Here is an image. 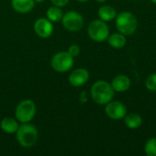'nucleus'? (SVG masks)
<instances>
[{"instance_id":"nucleus-14","label":"nucleus","mask_w":156,"mask_h":156,"mask_svg":"<svg viewBox=\"0 0 156 156\" xmlns=\"http://www.w3.org/2000/svg\"><path fill=\"white\" fill-rule=\"evenodd\" d=\"M98 16L100 19H101L104 22H109L116 18L117 13L114 7L111 5H102L99 8Z\"/></svg>"},{"instance_id":"nucleus-12","label":"nucleus","mask_w":156,"mask_h":156,"mask_svg":"<svg viewBox=\"0 0 156 156\" xmlns=\"http://www.w3.org/2000/svg\"><path fill=\"white\" fill-rule=\"evenodd\" d=\"M13 9L20 14L30 12L35 6V0H11Z\"/></svg>"},{"instance_id":"nucleus-17","label":"nucleus","mask_w":156,"mask_h":156,"mask_svg":"<svg viewBox=\"0 0 156 156\" xmlns=\"http://www.w3.org/2000/svg\"><path fill=\"white\" fill-rule=\"evenodd\" d=\"M46 15H47V18L49 19L51 22H58L62 19L64 14L58 6L54 5L48 8Z\"/></svg>"},{"instance_id":"nucleus-13","label":"nucleus","mask_w":156,"mask_h":156,"mask_svg":"<svg viewBox=\"0 0 156 156\" xmlns=\"http://www.w3.org/2000/svg\"><path fill=\"white\" fill-rule=\"evenodd\" d=\"M124 123L125 125L132 130H135L141 127L143 124V118L140 114L132 112L129 114H126L124 117Z\"/></svg>"},{"instance_id":"nucleus-3","label":"nucleus","mask_w":156,"mask_h":156,"mask_svg":"<svg viewBox=\"0 0 156 156\" xmlns=\"http://www.w3.org/2000/svg\"><path fill=\"white\" fill-rule=\"evenodd\" d=\"M16 133L18 144L25 148L32 147L37 143L38 137V132L37 128L29 122L23 123L21 126H19Z\"/></svg>"},{"instance_id":"nucleus-7","label":"nucleus","mask_w":156,"mask_h":156,"mask_svg":"<svg viewBox=\"0 0 156 156\" xmlns=\"http://www.w3.org/2000/svg\"><path fill=\"white\" fill-rule=\"evenodd\" d=\"M62 25L63 27L71 32H76L80 30L84 25L83 16L76 11H69L65 13L62 16Z\"/></svg>"},{"instance_id":"nucleus-11","label":"nucleus","mask_w":156,"mask_h":156,"mask_svg":"<svg viewBox=\"0 0 156 156\" xmlns=\"http://www.w3.org/2000/svg\"><path fill=\"white\" fill-rule=\"evenodd\" d=\"M112 89L114 90V91L117 92H124L126 90H128L131 87V80L128 76L121 74L116 76L112 83H111Z\"/></svg>"},{"instance_id":"nucleus-15","label":"nucleus","mask_w":156,"mask_h":156,"mask_svg":"<svg viewBox=\"0 0 156 156\" xmlns=\"http://www.w3.org/2000/svg\"><path fill=\"white\" fill-rule=\"evenodd\" d=\"M0 127L2 129V131L5 133L8 134H13L15 133H16L17 129H18V123L17 122L12 118V117H5L0 123Z\"/></svg>"},{"instance_id":"nucleus-23","label":"nucleus","mask_w":156,"mask_h":156,"mask_svg":"<svg viewBox=\"0 0 156 156\" xmlns=\"http://www.w3.org/2000/svg\"><path fill=\"white\" fill-rule=\"evenodd\" d=\"M77 1L81 2V3H85V2H88V1H90V0H77Z\"/></svg>"},{"instance_id":"nucleus-9","label":"nucleus","mask_w":156,"mask_h":156,"mask_svg":"<svg viewBox=\"0 0 156 156\" xmlns=\"http://www.w3.org/2000/svg\"><path fill=\"white\" fill-rule=\"evenodd\" d=\"M53 25L52 22L45 17H39L34 23V30L36 34L42 38L49 37L53 33Z\"/></svg>"},{"instance_id":"nucleus-22","label":"nucleus","mask_w":156,"mask_h":156,"mask_svg":"<svg viewBox=\"0 0 156 156\" xmlns=\"http://www.w3.org/2000/svg\"><path fill=\"white\" fill-rule=\"evenodd\" d=\"M44 1H46V0H35V2H37V3H42Z\"/></svg>"},{"instance_id":"nucleus-19","label":"nucleus","mask_w":156,"mask_h":156,"mask_svg":"<svg viewBox=\"0 0 156 156\" xmlns=\"http://www.w3.org/2000/svg\"><path fill=\"white\" fill-rule=\"evenodd\" d=\"M145 87L151 91H156V73L150 75L145 80Z\"/></svg>"},{"instance_id":"nucleus-4","label":"nucleus","mask_w":156,"mask_h":156,"mask_svg":"<svg viewBox=\"0 0 156 156\" xmlns=\"http://www.w3.org/2000/svg\"><path fill=\"white\" fill-rule=\"evenodd\" d=\"M37 112L36 103L31 100H24L20 101L15 111L16 118L22 123L31 122Z\"/></svg>"},{"instance_id":"nucleus-16","label":"nucleus","mask_w":156,"mask_h":156,"mask_svg":"<svg viewBox=\"0 0 156 156\" xmlns=\"http://www.w3.org/2000/svg\"><path fill=\"white\" fill-rule=\"evenodd\" d=\"M109 45L116 49L122 48L126 45V37L122 33H113L111 36L108 37L107 38Z\"/></svg>"},{"instance_id":"nucleus-5","label":"nucleus","mask_w":156,"mask_h":156,"mask_svg":"<svg viewBox=\"0 0 156 156\" xmlns=\"http://www.w3.org/2000/svg\"><path fill=\"white\" fill-rule=\"evenodd\" d=\"M88 35L95 42H103L110 36L109 27L101 19H96L90 23L88 27Z\"/></svg>"},{"instance_id":"nucleus-2","label":"nucleus","mask_w":156,"mask_h":156,"mask_svg":"<svg viewBox=\"0 0 156 156\" xmlns=\"http://www.w3.org/2000/svg\"><path fill=\"white\" fill-rule=\"evenodd\" d=\"M138 27L136 16L131 12H122L116 16V27L124 36H132L135 33Z\"/></svg>"},{"instance_id":"nucleus-10","label":"nucleus","mask_w":156,"mask_h":156,"mask_svg":"<svg viewBox=\"0 0 156 156\" xmlns=\"http://www.w3.org/2000/svg\"><path fill=\"white\" fill-rule=\"evenodd\" d=\"M90 79V73L86 69L80 68L73 70L69 76V81L73 87H81L85 85Z\"/></svg>"},{"instance_id":"nucleus-6","label":"nucleus","mask_w":156,"mask_h":156,"mask_svg":"<svg viewBox=\"0 0 156 156\" xmlns=\"http://www.w3.org/2000/svg\"><path fill=\"white\" fill-rule=\"evenodd\" d=\"M50 64L55 71L64 73L73 67L74 58L68 51H59L52 57Z\"/></svg>"},{"instance_id":"nucleus-8","label":"nucleus","mask_w":156,"mask_h":156,"mask_svg":"<svg viewBox=\"0 0 156 156\" xmlns=\"http://www.w3.org/2000/svg\"><path fill=\"white\" fill-rule=\"evenodd\" d=\"M105 113L109 118L112 120H121L124 118L125 115L127 114V108L121 101H111L106 104Z\"/></svg>"},{"instance_id":"nucleus-1","label":"nucleus","mask_w":156,"mask_h":156,"mask_svg":"<svg viewBox=\"0 0 156 156\" xmlns=\"http://www.w3.org/2000/svg\"><path fill=\"white\" fill-rule=\"evenodd\" d=\"M92 100L100 105H105L114 97V90L112 85L105 80H98L90 88Z\"/></svg>"},{"instance_id":"nucleus-18","label":"nucleus","mask_w":156,"mask_h":156,"mask_svg":"<svg viewBox=\"0 0 156 156\" xmlns=\"http://www.w3.org/2000/svg\"><path fill=\"white\" fill-rule=\"evenodd\" d=\"M144 151L147 156H156V137L151 138L146 142Z\"/></svg>"},{"instance_id":"nucleus-21","label":"nucleus","mask_w":156,"mask_h":156,"mask_svg":"<svg viewBox=\"0 0 156 156\" xmlns=\"http://www.w3.org/2000/svg\"><path fill=\"white\" fill-rule=\"evenodd\" d=\"M69 0H51L52 4L56 6H58V7L65 6L69 3Z\"/></svg>"},{"instance_id":"nucleus-25","label":"nucleus","mask_w":156,"mask_h":156,"mask_svg":"<svg viewBox=\"0 0 156 156\" xmlns=\"http://www.w3.org/2000/svg\"><path fill=\"white\" fill-rule=\"evenodd\" d=\"M151 1H152V2H153L154 4H156V0H151Z\"/></svg>"},{"instance_id":"nucleus-24","label":"nucleus","mask_w":156,"mask_h":156,"mask_svg":"<svg viewBox=\"0 0 156 156\" xmlns=\"http://www.w3.org/2000/svg\"><path fill=\"white\" fill-rule=\"evenodd\" d=\"M97 2H99V3H103V2H105V1H107V0H96Z\"/></svg>"},{"instance_id":"nucleus-20","label":"nucleus","mask_w":156,"mask_h":156,"mask_svg":"<svg viewBox=\"0 0 156 156\" xmlns=\"http://www.w3.org/2000/svg\"><path fill=\"white\" fill-rule=\"evenodd\" d=\"M68 52H69L73 58H75V57L79 56V54H80V47H79L78 45L72 44V45L69 46V49H68Z\"/></svg>"}]
</instances>
